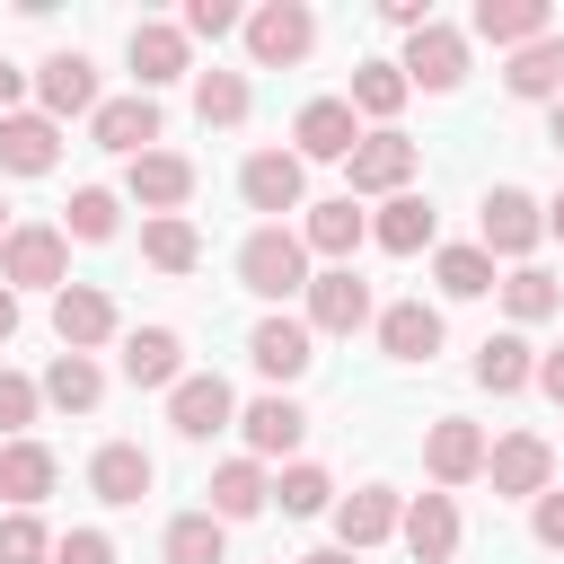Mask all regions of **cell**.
<instances>
[{
  "label": "cell",
  "mask_w": 564,
  "mask_h": 564,
  "mask_svg": "<svg viewBox=\"0 0 564 564\" xmlns=\"http://www.w3.org/2000/svg\"><path fill=\"white\" fill-rule=\"evenodd\" d=\"M203 494H212V502H203V511H212V520H220V529H229V520H256V511H264V502H273V476H264V458H220V467H212V485H203Z\"/></svg>",
  "instance_id": "4316f807"
},
{
  "label": "cell",
  "mask_w": 564,
  "mask_h": 564,
  "mask_svg": "<svg viewBox=\"0 0 564 564\" xmlns=\"http://www.w3.org/2000/svg\"><path fill=\"white\" fill-rule=\"evenodd\" d=\"M485 476H494V494H511V502H538V494L555 485V449H546L538 432H502V441L485 449Z\"/></svg>",
  "instance_id": "7c38bea8"
},
{
  "label": "cell",
  "mask_w": 564,
  "mask_h": 564,
  "mask_svg": "<svg viewBox=\"0 0 564 564\" xmlns=\"http://www.w3.org/2000/svg\"><path fill=\"white\" fill-rule=\"evenodd\" d=\"M247 361L273 379V388H291V379H308V361H317V335H308V317H256V335H247Z\"/></svg>",
  "instance_id": "8fae6325"
},
{
  "label": "cell",
  "mask_w": 564,
  "mask_h": 564,
  "mask_svg": "<svg viewBox=\"0 0 564 564\" xmlns=\"http://www.w3.org/2000/svg\"><path fill=\"white\" fill-rule=\"evenodd\" d=\"M300 564H352V555H344V546H317V555H300Z\"/></svg>",
  "instance_id": "f5cc1de1"
},
{
  "label": "cell",
  "mask_w": 564,
  "mask_h": 564,
  "mask_svg": "<svg viewBox=\"0 0 564 564\" xmlns=\"http://www.w3.org/2000/svg\"><path fill=\"white\" fill-rule=\"evenodd\" d=\"M123 194L159 220V212H185V194H194V159L185 150H141V159H123Z\"/></svg>",
  "instance_id": "e0dca14e"
},
{
  "label": "cell",
  "mask_w": 564,
  "mask_h": 564,
  "mask_svg": "<svg viewBox=\"0 0 564 564\" xmlns=\"http://www.w3.org/2000/svg\"><path fill=\"white\" fill-rule=\"evenodd\" d=\"M405 97H414V88H405V70H397V62H361V70H352V88H344V106H352V115H370V132H388Z\"/></svg>",
  "instance_id": "836d02e7"
},
{
  "label": "cell",
  "mask_w": 564,
  "mask_h": 564,
  "mask_svg": "<svg viewBox=\"0 0 564 564\" xmlns=\"http://www.w3.org/2000/svg\"><path fill=\"white\" fill-rule=\"evenodd\" d=\"M141 256H150L159 273H194V264H203V238H194L185 212H159V220H141Z\"/></svg>",
  "instance_id": "74e56055"
},
{
  "label": "cell",
  "mask_w": 564,
  "mask_h": 564,
  "mask_svg": "<svg viewBox=\"0 0 564 564\" xmlns=\"http://www.w3.org/2000/svg\"><path fill=\"white\" fill-rule=\"evenodd\" d=\"M238 194H247V212H264V229H282V212H308V167L291 150H256L238 167Z\"/></svg>",
  "instance_id": "ba28073f"
},
{
  "label": "cell",
  "mask_w": 564,
  "mask_h": 564,
  "mask_svg": "<svg viewBox=\"0 0 564 564\" xmlns=\"http://www.w3.org/2000/svg\"><path fill=\"white\" fill-rule=\"evenodd\" d=\"M35 397H44L53 414H97V397H106L97 352H53V361H44V379H35Z\"/></svg>",
  "instance_id": "f546056e"
},
{
  "label": "cell",
  "mask_w": 564,
  "mask_h": 564,
  "mask_svg": "<svg viewBox=\"0 0 564 564\" xmlns=\"http://www.w3.org/2000/svg\"><path fill=\"white\" fill-rule=\"evenodd\" d=\"M546 141H555V159H564V97H555V123H546Z\"/></svg>",
  "instance_id": "816d5d0a"
},
{
  "label": "cell",
  "mask_w": 564,
  "mask_h": 564,
  "mask_svg": "<svg viewBox=\"0 0 564 564\" xmlns=\"http://www.w3.org/2000/svg\"><path fill=\"white\" fill-rule=\"evenodd\" d=\"M35 414H44L35 379H26V370H0V432H9V441H26V432H35Z\"/></svg>",
  "instance_id": "7bdbcfd3"
},
{
  "label": "cell",
  "mask_w": 564,
  "mask_h": 564,
  "mask_svg": "<svg viewBox=\"0 0 564 564\" xmlns=\"http://www.w3.org/2000/svg\"><path fill=\"white\" fill-rule=\"evenodd\" d=\"M397 511H405V494H388V485H361V494H335V546H344V555H361V546H379V538H397Z\"/></svg>",
  "instance_id": "603a6c76"
},
{
  "label": "cell",
  "mask_w": 564,
  "mask_h": 564,
  "mask_svg": "<svg viewBox=\"0 0 564 564\" xmlns=\"http://www.w3.org/2000/svg\"><path fill=\"white\" fill-rule=\"evenodd\" d=\"M35 97H44V115H53V123H62V115H97V62H88V53H70V44H62V53H44V62H35Z\"/></svg>",
  "instance_id": "ffe728a7"
},
{
  "label": "cell",
  "mask_w": 564,
  "mask_h": 564,
  "mask_svg": "<svg viewBox=\"0 0 564 564\" xmlns=\"http://www.w3.org/2000/svg\"><path fill=\"white\" fill-rule=\"evenodd\" d=\"M53 564H115V538L106 529H70V538H53Z\"/></svg>",
  "instance_id": "f6af8a7d"
},
{
  "label": "cell",
  "mask_w": 564,
  "mask_h": 564,
  "mask_svg": "<svg viewBox=\"0 0 564 564\" xmlns=\"http://www.w3.org/2000/svg\"><path fill=\"white\" fill-rule=\"evenodd\" d=\"M247 106H256L247 70H194V115H203V132H238Z\"/></svg>",
  "instance_id": "e575fe53"
},
{
  "label": "cell",
  "mask_w": 564,
  "mask_h": 564,
  "mask_svg": "<svg viewBox=\"0 0 564 564\" xmlns=\"http://www.w3.org/2000/svg\"><path fill=\"white\" fill-rule=\"evenodd\" d=\"M432 282H441V300H485L502 273H494L485 247H441V256H432Z\"/></svg>",
  "instance_id": "ab89813d"
},
{
  "label": "cell",
  "mask_w": 564,
  "mask_h": 564,
  "mask_svg": "<svg viewBox=\"0 0 564 564\" xmlns=\"http://www.w3.org/2000/svg\"><path fill=\"white\" fill-rule=\"evenodd\" d=\"M0 282H9V291H62V282H70V238H62V220H9V238H0Z\"/></svg>",
  "instance_id": "6da1fadb"
},
{
  "label": "cell",
  "mask_w": 564,
  "mask_h": 564,
  "mask_svg": "<svg viewBox=\"0 0 564 564\" xmlns=\"http://www.w3.org/2000/svg\"><path fill=\"white\" fill-rule=\"evenodd\" d=\"M273 502H282V520H317V511H335V476L308 467V458H291V467L273 476Z\"/></svg>",
  "instance_id": "60d3db41"
},
{
  "label": "cell",
  "mask_w": 564,
  "mask_h": 564,
  "mask_svg": "<svg viewBox=\"0 0 564 564\" xmlns=\"http://www.w3.org/2000/svg\"><path fill=\"white\" fill-rule=\"evenodd\" d=\"M53 485H62V458H53L35 432H26V441H0V502H9V511H35Z\"/></svg>",
  "instance_id": "d4e9b609"
},
{
  "label": "cell",
  "mask_w": 564,
  "mask_h": 564,
  "mask_svg": "<svg viewBox=\"0 0 564 564\" xmlns=\"http://www.w3.org/2000/svg\"><path fill=\"white\" fill-rule=\"evenodd\" d=\"M123 379L132 388H176L185 379V335L176 326H132L123 335Z\"/></svg>",
  "instance_id": "f1b7e54d"
},
{
  "label": "cell",
  "mask_w": 564,
  "mask_h": 564,
  "mask_svg": "<svg viewBox=\"0 0 564 564\" xmlns=\"http://www.w3.org/2000/svg\"><path fill=\"white\" fill-rule=\"evenodd\" d=\"M62 167V123L35 106H18V115H0V176H53Z\"/></svg>",
  "instance_id": "d6986e66"
},
{
  "label": "cell",
  "mask_w": 564,
  "mask_h": 564,
  "mask_svg": "<svg viewBox=\"0 0 564 564\" xmlns=\"http://www.w3.org/2000/svg\"><path fill=\"white\" fill-rule=\"evenodd\" d=\"M115 326L123 317H115V300L97 282H62L53 291V344L62 352H97V344H115Z\"/></svg>",
  "instance_id": "30bf717a"
},
{
  "label": "cell",
  "mask_w": 564,
  "mask_h": 564,
  "mask_svg": "<svg viewBox=\"0 0 564 564\" xmlns=\"http://www.w3.org/2000/svg\"><path fill=\"white\" fill-rule=\"evenodd\" d=\"M238 432H247V458H291L300 441H308V414H300V397H256V405H238Z\"/></svg>",
  "instance_id": "7402d4cb"
},
{
  "label": "cell",
  "mask_w": 564,
  "mask_h": 564,
  "mask_svg": "<svg viewBox=\"0 0 564 564\" xmlns=\"http://www.w3.org/2000/svg\"><path fill=\"white\" fill-rule=\"evenodd\" d=\"M432 229H441L432 194H388V203L370 212V238H379L388 256H423V247H432Z\"/></svg>",
  "instance_id": "4dcf8cb0"
},
{
  "label": "cell",
  "mask_w": 564,
  "mask_h": 564,
  "mask_svg": "<svg viewBox=\"0 0 564 564\" xmlns=\"http://www.w3.org/2000/svg\"><path fill=\"white\" fill-rule=\"evenodd\" d=\"M529 388H538V397H555V405H564V344H555V352H538V379H529Z\"/></svg>",
  "instance_id": "c3c4849f"
},
{
  "label": "cell",
  "mask_w": 564,
  "mask_h": 564,
  "mask_svg": "<svg viewBox=\"0 0 564 564\" xmlns=\"http://www.w3.org/2000/svg\"><path fill=\"white\" fill-rule=\"evenodd\" d=\"M529 379H538V352H529V335H511V326H502V335H485V344H476V388H494V397H520Z\"/></svg>",
  "instance_id": "d6a6232c"
},
{
  "label": "cell",
  "mask_w": 564,
  "mask_h": 564,
  "mask_svg": "<svg viewBox=\"0 0 564 564\" xmlns=\"http://www.w3.org/2000/svg\"><path fill=\"white\" fill-rule=\"evenodd\" d=\"M546 238V203L529 194V185H494L485 194V212H476V247L485 256H511V264H529V247Z\"/></svg>",
  "instance_id": "277c9868"
},
{
  "label": "cell",
  "mask_w": 564,
  "mask_h": 564,
  "mask_svg": "<svg viewBox=\"0 0 564 564\" xmlns=\"http://www.w3.org/2000/svg\"><path fill=\"white\" fill-rule=\"evenodd\" d=\"M379 18H388V26H405V35H423V26H432V0H388Z\"/></svg>",
  "instance_id": "7dc6e473"
},
{
  "label": "cell",
  "mask_w": 564,
  "mask_h": 564,
  "mask_svg": "<svg viewBox=\"0 0 564 564\" xmlns=\"http://www.w3.org/2000/svg\"><path fill=\"white\" fill-rule=\"evenodd\" d=\"M361 238H370V212H361L352 194H326V203H308V220H300V247L326 256V264H352Z\"/></svg>",
  "instance_id": "44dd1931"
},
{
  "label": "cell",
  "mask_w": 564,
  "mask_h": 564,
  "mask_svg": "<svg viewBox=\"0 0 564 564\" xmlns=\"http://www.w3.org/2000/svg\"><path fill=\"white\" fill-rule=\"evenodd\" d=\"M176 26H185V44H194V35H212V44H220V35H238V26H247V9H238V0H185V18H176Z\"/></svg>",
  "instance_id": "ee69618b"
},
{
  "label": "cell",
  "mask_w": 564,
  "mask_h": 564,
  "mask_svg": "<svg viewBox=\"0 0 564 564\" xmlns=\"http://www.w3.org/2000/svg\"><path fill=\"white\" fill-rule=\"evenodd\" d=\"M150 485H159V458H150L141 441H106V449L88 458V494H97L106 511H132Z\"/></svg>",
  "instance_id": "ac0fdd59"
},
{
  "label": "cell",
  "mask_w": 564,
  "mask_h": 564,
  "mask_svg": "<svg viewBox=\"0 0 564 564\" xmlns=\"http://www.w3.org/2000/svg\"><path fill=\"white\" fill-rule=\"evenodd\" d=\"M529 529H538V546H546V555H564V494H555V485L529 502Z\"/></svg>",
  "instance_id": "bcb514c9"
},
{
  "label": "cell",
  "mask_w": 564,
  "mask_h": 564,
  "mask_svg": "<svg viewBox=\"0 0 564 564\" xmlns=\"http://www.w3.org/2000/svg\"><path fill=\"white\" fill-rule=\"evenodd\" d=\"M300 300H308V335H361V326L379 317V308H370V282H361L352 264H317Z\"/></svg>",
  "instance_id": "8992f818"
},
{
  "label": "cell",
  "mask_w": 564,
  "mask_h": 564,
  "mask_svg": "<svg viewBox=\"0 0 564 564\" xmlns=\"http://www.w3.org/2000/svg\"><path fill=\"white\" fill-rule=\"evenodd\" d=\"M123 53H132V88H141V97H159L167 79H185V70H194V44H185V26H167V18H141Z\"/></svg>",
  "instance_id": "4fadbf2b"
},
{
  "label": "cell",
  "mask_w": 564,
  "mask_h": 564,
  "mask_svg": "<svg viewBox=\"0 0 564 564\" xmlns=\"http://www.w3.org/2000/svg\"><path fill=\"white\" fill-rule=\"evenodd\" d=\"M0 238H9V203H0Z\"/></svg>",
  "instance_id": "11a10c76"
},
{
  "label": "cell",
  "mask_w": 564,
  "mask_h": 564,
  "mask_svg": "<svg viewBox=\"0 0 564 564\" xmlns=\"http://www.w3.org/2000/svg\"><path fill=\"white\" fill-rule=\"evenodd\" d=\"M9 335H18V291L0 282V344H9Z\"/></svg>",
  "instance_id": "f907efd6"
},
{
  "label": "cell",
  "mask_w": 564,
  "mask_h": 564,
  "mask_svg": "<svg viewBox=\"0 0 564 564\" xmlns=\"http://www.w3.org/2000/svg\"><path fill=\"white\" fill-rule=\"evenodd\" d=\"M159 555H167V564H229V529H220L212 511H176L167 538H159Z\"/></svg>",
  "instance_id": "8d00e7d4"
},
{
  "label": "cell",
  "mask_w": 564,
  "mask_h": 564,
  "mask_svg": "<svg viewBox=\"0 0 564 564\" xmlns=\"http://www.w3.org/2000/svg\"><path fill=\"white\" fill-rule=\"evenodd\" d=\"M229 423H238V397H229L220 370H185V379L167 388V432H176V441H212V432H229Z\"/></svg>",
  "instance_id": "9c48e42d"
},
{
  "label": "cell",
  "mask_w": 564,
  "mask_h": 564,
  "mask_svg": "<svg viewBox=\"0 0 564 564\" xmlns=\"http://www.w3.org/2000/svg\"><path fill=\"white\" fill-rule=\"evenodd\" d=\"M0 564H53V529L35 511H0Z\"/></svg>",
  "instance_id": "b9f144b4"
},
{
  "label": "cell",
  "mask_w": 564,
  "mask_h": 564,
  "mask_svg": "<svg viewBox=\"0 0 564 564\" xmlns=\"http://www.w3.org/2000/svg\"><path fill=\"white\" fill-rule=\"evenodd\" d=\"M370 326H379V352L388 361H432L441 352V308L432 300H388Z\"/></svg>",
  "instance_id": "484cf974"
},
{
  "label": "cell",
  "mask_w": 564,
  "mask_h": 564,
  "mask_svg": "<svg viewBox=\"0 0 564 564\" xmlns=\"http://www.w3.org/2000/svg\"><path fill=\"white\" fill-rule=\"evenodd\" d=\"M414 167H423V150H414L397 123H388V132H361V141H352V159H344L352 203H361V194H379V203H388V194H405V185H414Z\"/></svg>",
  "instance_id": "5b68a950"
},
{
  "label": "cell",
  "mask_w": 564,
  "mask_h": 564,
  "mask_svg": "<svg viewBox=\"0 0 564 564\" xmlns=\"http://www.w3.org/2000/svg\"><path fill=\"white\" fill-rule=\"evenodd\" d=\"M123 229V203L106 194V185H79L70 203H62V238H79V247H106Z\"/></svg>",
  "instance_id": "f35d334b"
},
{
  "label": "cell",
  "mask_w": 564,
  "mask_h": 564,
  "mask_svg": "<svg viewBox=\"0 0 564 564\" xmlns=\"http://www.w3.org/2000/svg\"><path fill=\"white\" fill-rule=\"evenodd\" d=\"M18 88H26V70H18L9 53H0V115H18Z\"/></svg>",
  "instance_id": "681fc988"
},
{
  "label": "cell",
  "mask_w": 564,
  "mask_h": 564,
  "mask_svg": "<svg viewBox=\"0 0 564 564\" xmlns=\"http://www.w3.org/2000/svg\"><path fill=\"white\" fill-rule=\"evenodd\" d=\"M502 88H511L520 106H546V97H564V35H546V44H520V53L502 62Z\"/></svg>",
  "instance_id": "1f68e13d"
},
{
  "label": "cell",
  "mask_w": 564,
  "mask_h": 564,
  "mask_svg": "<svg viewBox=\"0 0 564 564\" xmlns=\"http://www.w3.org/2000/svg\"><path fill=\"white\" fill-rule=\"evenodd\" d=\"M485 423H467V414H432V432H423V476H432V494H449V485H476L485 476Z\"/></svg>",
  "instance_id": "52a82bcc"
},
{
  "label": "cell",
  "mask_w": 564,
  "mask_h": 564,
  "mask_svg": "<svg viewBox=\"0 0 564 564\" xmlns=\"http://www.w3.org/2000/svg\"><path fill=\"white\" fill-rule=\"evenodd\" d=\"M352 141H361V115L344 106V97H308L300 115H291V159L308 167V159H352Z\"/></svg>",
  "instance_id": "2e32d148"
},
{
  "label": "cell",
  "mask_w": 564,
  "mask_h": 564,
  "mask_svg": "<svg viewBox=\"0 0 564 564\" xmlns=\"http://www.w3.org/2000/svg\"><path fill=\"white\" fill-rule=\"evenodd\" d=\"M247 62L256 70H291V62H308V44H317V18H308V0H264V9H247Z\"/></svg>",
  "instance_id": "3957f363"
},
{
  "label": "cell",
  "mask_w": 564,
  "mask_h": 564,
  "mask_svg": "<svg viewBox=\"0 0 564 564\" xmlns=\"http://www.w3.org/2000/svg\"><path fill=\"white\" fill-rule=\"evenodd\" d=\"M88 141L97 150H115V159H141V150H159V97H97V115H88Z\"/></svg>",
  "instance_id": "9a60e30c"
},
{
  "label": "cell",
  "mask_w": 564,
  "mask_h": 564,
  "mask_svg": "<svg viewBox=\"0 0 564 564\" xmlns=\"http://www.w3.org/2000/svg\"><path fill=\"white\" fill-rule=\"evenodd\" d=\"M397 538H405L414 564H449V555H458V502H449V494H414V502L397 511Z\"/></svg>",
  "instance_id": "cb8c5ba5"
},
{
  "label": "cell",
  "mask_w": 564,
  "mask_h": 564,
  "mask_svg": "<svg viewBox=\"0 0 564 564\" xmlns=\"http://www.w3.org/2000/svg\"><path fill=\"white\" fill-rule=\"evenodd\" d=\"M485 44H502V53H520V44H546L555 35V9L546 0H476V18H467Z\"/></svg>",
  "instance_id": "83f0119b"
},
{
  "label": "cell",
  "mask_w": 564,
  "mask_h": 564,
  "mask_svg": "<svg viewBox=\"0 0 564 564\" xmlns=\"http://www.w3.org/2000/svg\"><path fill=\"white\" fill-rule=\"evenodd\" d=\"M546 229H555V238H564V194H555V203H546Z\"/></svg>",
  "instance_id": "db71d44e"
},
{
  "label": "cell",
  "mask_w": 564,
  "mask_h": 564,
  "mask_svg": "<svg viewBox=\"0 0 564 564\" xmlns=\"http://www.w3.org/2000/svg\"><path fill=\"white\" fill-rule=\"evenodd\" d=\"M397 70H405V88H432V97H449V88L467 79V35L432 18L423 35H405V62H397Z\"/></svg>",
  "instance_id": "5bb4252c"
},
{
  "label": "cell",
  "mask_w": 564,
  "mask_h": 564,
  "mask_svg": "<svg viewBox=\"0 0 564 564\" xmlns=\"http://www.w3.org/2000/svg\"><path fill=\"white\" fill-rule=\"evenodd\" d=\"M238 282H247L256 300H300V291H308V247H300V229H247Z\"/></svg>",
  "instance_id": "7a4b0ae2"
},
{
  "label": "cell",
  "mask_w": 564,
  "mask_h": 564,
  "mask_svg": "<svg viewBox=\"0 0 564 564\" xmlns=\"http://www.w3.org/2000/svg\"><path fill=\"white\" fill-rule=\"evenodd\" d=\"M494 291H502V308H511V335H520V326H546V317L564 308V282H555V273H538V264H511Z\"/></svg>",
  "instance_id": "d590c367"
}]
</instances>
